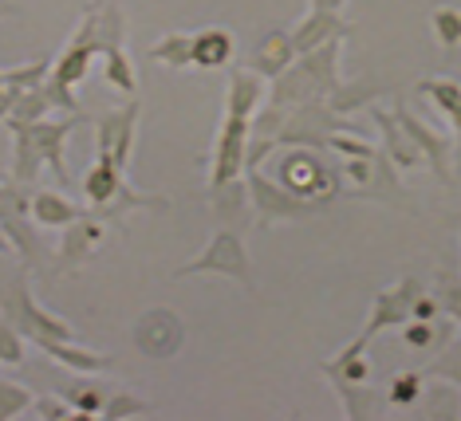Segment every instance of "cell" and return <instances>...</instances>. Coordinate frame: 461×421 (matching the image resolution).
I'll list each match as a JSON object with an SVG mask.
<instances>
[{"label": "cell", "mask_w": 461, "mask_h": 421, "mask_svg": "<svg viewBox=\"0 0 461 421\" xmlns=\"http://www.w3.org/2000/svg\"><path fill=\"white\" fill-rule=\"evenodd\" d=\"M139 114L142 103L131 99L122 111H107L95 119V150H111L114 162L127 170L131 166V150H134V130H139Z\"/></svg>", "instance_id": "11"}, {"label": "cell", "mask_w": 461, "mask_h": 421, "mask_svg": "<svg viewBox=\"0 0 461 421\" xmlns=\"http://www.w3.org/2000/svg\"><path fill=\"white\" fill-rule=\"evenodd\" d=\"M343 4H348V0H312V8H331V13H339Z\"/></svg>", "instance_id": "44"}, {"label": "cell", "mask_w": 461, "mask_h": 421, "mask_svg": "<svg viewBox=\"0 0 461 421\" xmlns=\"http://www.w3.org/2000/svg\"><path fill=\"white\" fill-rule=\"evenodd\" d=\"M150 59L162 63V67H174V71L190 67V63H194V36H185V31H170V36L154 40V44H150Z\"/></svg>", "instance_id": "29"}, {"label": "cell", "mask_w": 461, "mask_h": 421, "mask_svg": "<svg viewBox=\"0 0 461 421\" xmlns=\"http://www.w3.org/2000/svg\"><path fill=\"white\" fill-rule=\"evenodd\" d=\"M8 252H13V240H8L5 228H0V256H8Z\"/></svg>", "instance_id": "46"}, {"label": "cell", "mask_w": 461, "mask_h": 421, "mask_svg": "<svg viewBox=\"0 0 461 421\" xmlns=\"http://www.w3.org/2000/svg\"><path fill=\"white\" fill-rule=\"evenodd\" d=\"M103 76H107V83L114 91L139 94V76H134V63H131V56L122 48H114V51L103 56Z\"/></svg>", "instance_id": "31"}, {"label": "cell", "mask_w": 461, "mask_h": 421, "mask_svg": "<svg viewBox=\"0 0 461 421\" xmlns=\"http://www.w3.org/2000/svg\"><path fill=\"white\" fill-rule=\"evenodd\" d=\"M0 228H5V237L13 240V252H20V260H24V272H36V276H48L51 268V256H48V245L44 237L32 228V213H13L0 220Z\"/></svg>", "instance_id": "15"}, {"label": "cell", "mask_w": 461, "mask_h": 421, "mask_svg": "<svg viewBox=\"0 0 461 421\" xmlns=\"http://www.w3.org/2000/svg\"><path fill=\"white\" fill-rule=\"evenodd\" d=\"M422 296V280L418 276H402L394 283V288H386L379 291V296L371 300V315H366V323H363V331L355 335V343H363V346H371V339L379 331L386 327H402L406 319H411V308H414V300Z\"/></svg>", "instance_id": "7"}, {"label": "cell", "mask_w": 461, "mask_h": 421, "mask_svg": "<svg viewBox=\"0 0 461 421\" xmlns=\"http://www.w3.org/2000/svg\"><path fill=\"white\" fill-rule=\"evenodd\" d=\"M426 378H446V382H457V386H461V343H457L449 354H442V359H438L434 366H429Z\"/></svg>", "instance_id": "42"}, {"label": "cell", "mask_w": 461, "mask_h": 421, "mask_svg": "<svg viewBox=\"0 0 461 421\" xmlns=\"http://www.w3.org/2000/svg\"><path fill=\"white\" fill-rule=\"evenodd\" d=\"M103 240H107V220L87 213L79 220H71V225L64 228V245H59L56 252V268L59 272H76L83 264H91V260L99 256Z\"/></svg>", "instance_id": "10"}, {"label": "cell", "mask_w": 461, "mask_h": 421, "mask_svg": "<svg viewBox=\"0 0 461 421\" xmlns=\"http://www.w3.org/2000/svg\"><path fill=\"white\" fill-rule=\"evenodd\" d=\"M351 119L348 114H335L328 99H312L292 107L285 130H280V146H312V150H328V139L335 130H348Z\"/></svg>", "instance_id": "6"}, {"label": "cell", "mask_w": 461, "mask_h": 421, "mask_svg": "<svg viewBox=\"0 0 461 421\" xmlns=\"http://www.w3.org/2000/svg\"><path fill=\"white\" fill-rule=\"evenodd\" d=\"M335 394L343 398V414H348L351 421H371V417H379V409H383V398L371 390V382H339L335 378Z\"/></svg>", "instance_id": "27"}, {"label": "cell", "mask_w": 461, "mask_h": 421, "mask_svg": "<svg viewBox=\"0 0 461 421\" xmlns=\"http://www.w3.org/2000/svg\"><path fill=\"white\" fill-rule=\"evenodd\" d=\"M0 311H5V319L13 323V327L24 335V339H32L36 346L48 343V339H56V343L76 339L71 323L56 319V315H48V311L32 300V288H28V276H24V272H20V276L8 283L5 291H0Z\"/></svg>", "instance_id": "3"}, {"label": "cell", "mask_w": 461, "mask_h": 421, "mask_svg": "<svg viewBox=\"0 0 461 421\" xmlns=\"http://www.w3.org/2000/svg\"><path fill=\"white\" fill-rule=\"evenodd\" d=\"M438 315H442V300L422 291V296L414 300V308H411V319H438Z\"/></svg>", "instance_id": "43"}, {"label": "cell", "mask_w": 461, "mask_h": 421, "mask_svg": "<svg viewBox=\"0 0 461 421\" xmlns=\"http://www.w3.org/2000/svg\"><path fill=\"white\" fill-rule=\"evenodd\" d=\"M209 213L217 228H237L245 233L253 225V197H249V177H233L225 185H209Z\"/></svg>", "instance_id": "13"}, {"label": "cell", "mask_w": 461, "mask_h": 421, "mask_svg": "<svg viewBox=\"0 0 461 421\" xmlns=\"http://www.w3.org/2000/svg\"><path fill=\"white\" fill-rule=\"evenodd\" d=\"M394 119H398V126H402L406 134H411V142L418 146V150H422V157H426L429 170H434V177L449 182V142L434 130V126H426L422 119H418V114H411V107H406V103H398V107H394Z\"/></svg>", "instance_id": "14"}, {"label": "cell", "mask_w": 461, "mask_h": 421, "mask_svg": "<svg viewBox=\"0 0 461 421\" xmlns=\"http://www.w3.org/2000/svg\"><path fill=\"white\" fill-rule=\"evenodd\" d=\"M331 36H351V24L339 13H331V8H312V13L292 28V44H296L300 56L303 51H316L320 44H328Z\"/></svg>", "instance_id": "19"}, {"label": "cell", "mask_w": 461, "mask_h": 421, "mask_svg": "<svg viewBox=\"0 0 461 421\" xmlns=\"http://www.w3.org/2000/svg\"><path fill=\"white\" fill-rule=\"evenodd\" d=\"M13 130V182L36 185V174L44 170V157H40V146L32 142V130L28 122H5Z\"/></svg>", "instance_id": "21"}, {"label": "cell", "mask_w": 461, "mask_h": 421, "mask_svg": "<svg viewBox=\"0 0 461 421\" xmlns=\"http://www.w3.org/2000/svg\"><path fill=\"white\" fill-rule=\"evenodd\" d=\"M422 94H429L434 99V107L442 114H454V107L461 103V83L457 79H422Z\"/></svg>", "instance_id": "36"}, {"label": "cell", "mask_w": 461, "mask_h": 421, "mask_svg": "<svg viewBox=\"0 0 461 421\" xmlns=\"http://www.w3.org/2000/svg\"><path fill=\"white\" fill-rule=\"evenodd\" d=\"M146 414H154V406L146 402V398L131 394V390L111 394V398H107V406H103V417H107V421H122V417H146Z\"/></svg>", "instance_id": "34"}, {"label": "cell", "mask_w": 461, "mask_h": 421, "mask_svg": "<svg viewBox=\"0 0 461 421\" xmlns=\"http://www.w3.org/2000/svg\"><path fill=\"white\" fill-rule=\"evenodd\" d=\"M127 185H131L127 170L114 162V154L111 150H95V162H91V170L83 174V193H87V202L91 205H114Z\"/></svg>", "instance_id": "16"}, {"label": "cell", "mask_w": 461, "mask_h": 421, "mask_svg": "<svg viewBox=\"0 0 461 421\" xmlns=\"http://www.w3.org/2000/svg\"><path fill=\"white\" fill-rule=\"evenodd\" d=\"M328 150L339 154V157H375V154H379L371 142L355 139V134H348V130H335L331 139H328Z\"/></svg>", "instance_id": "39"}, {"label": "cell", "mask_w": 461, "mask_h": 421, "mask_svg": "<svg viewBox=\"0 0 461 421\" xmlns=\"http://www.w3.org/2000/svg\"><path fill=\"white\" fill-rule=\"evenodd\" d=\"M249 139H253V122L225 114V122L217 126L213 162H209V185H225V182H233V177H245Z\"/></svg>", "instance_id": "9"}, {"label": "cell", "mask_w": 461, "mask_h": 421, "mask_svg": "<svg viewBox=\"0 0 461 421\" xmlns=\"http://www.w3.org/2000/svg\"><path fill=\"white\" fill-rule=\"evenodd\" d=\"M59 398L76 406L79 417H95V414H103L111 394L103 390L99 382H91V378H68V382H59Z\"/></svg>", "instance_id": "28"}, {"label": "cell", "mask_w": 461, "mask_h": 421, "mask_svg": "<svg viewBox=\"0 0 461 421\" xmlns=\"http://www.w3.org/2000/svg\"><path fill=\"white\" fill-rule=\"evenodd\" d=\"M343 40L348 36H331L328 44H320L316 51H303L296 56V63L285 71V76L272 79L268 87V103L276 107H300V103H312V99H328V94L339 87V51H343Z\"/></svg>", "instance_id": "1"}, {"label": "cell", "mask_w": 461, "mask_h": 421, "mask_svg": "<svg viewBox=\"0 0 461 421\" xmlns=\"http://www.w3.org/2000/svg\"><path fill=\"white\" fill-rule=\"evenodd\" d=\"M438 300H442V311L449 319L461 323V276H454V272H438Z\"/></svg>", "instance_id": "38"}, {"label": "cell", "mask_w": 461, "mask_h": 421, "mask_svg": "<svg viewBox=\"0 0 461 421\" xmlns=\"http://www.w3.org/2000/svg\"><path fill=\"white\" fill-rule=\"evenodd\" d=\"M296 56H300V51H296V44H292V31L276 28V31H268V36L257 44V51L249 56L245 67L257 71V76H265L272 83L276 76H285L292 63H296Z\"/></svg>", "instance_id": "17"}, {"label": "cell", "mask_w": 461, "mask_h": 421, "mask_svg": "<svg viewBox=\"0 0 461 421\" xmlns=\"http://www.w3.org/2000/svg\"><path fill=\"white\" fill-rule=\"evenodd\" d=\"M422 394H426V374L422 371H402V374L391 378V386H386L383 398L398 409H411V406L422 402Z\"/></svg>", "instance_id": "30"}, {"label": "cell", "mask_w": 461, "mask_h": 421, "mask_svg": "<svg viewBox=\"0 0 461 421\" xmlns=\"http://www.w3.org/2000/svg\"><path fill=\"white\" fill-rule=\"evenodd\" d=\"M429 28H434V40L446 51L461 48V8H449V4L434 8V13H429Z\"/></svg>", "instance_id": "32"}, {"label": "cell", "mask_w": 461, "mask_h": 421, "mask_svg": "<svg viewBox=\"0 0 461 421\" xmlns=\"http://www.w3.org/2000/svg\"><path fill=\"white\" fill-rule=\"evenodd\" d=\"M87 122V114H68L64 122H51V119H40V122H28V130H32V142L40 146V157H44V166L51 174L59 177V182H71L68 174V157H64V146L71 139V130H79V126Z\"/></svg>", "instance_id": "12"}, {"label": "cell", "mask_w": 461, "mask_h": 421, "mask_svg": "<svg viewBox=\"0 0 461 421\" xmlns=\"http://www.w3.org/2000/svg\"><path fill=\"white\" fill-rule=\"evenodd\" d=\"M351 197H379V202H402V182H398V166L383 150L375 157H348L343 166Z\"/></svg>", "instance_id": "8"}, {"label": "cell", "mask_w": 461, "mask_h": 421, "mask_svg": "<svg viewBox=\"0 0 461 421\" xmlns=\"http://www.w3.org/2000/svg\"><path fill=\"white\" fill-rule=\"evenodd\" d=\"M280 185L292 189L296 197H308L320 209L339 193V170H331L312 146H292L288 154H280Z\"/></svg>", "instance_id": "4"}, {"label": "cell", "mask_w": 461, "mask_h": 421, "mask_svg": "<svg viewBox=\"0 0 461 421\" xmlns=\"http://www.w3.org/2000/svg\"><path fill=\"white\" fill-rule=\"evenodd\" d=\"M36 402V394L32 390H24V386H16V382H8V378H0V421H13L20 414H28Z\"/></svg>", "instance_id": "35"}, {"label": "cell", "mask_w": 461, "mask_h": 421, "mask_svg": "<svg viewBox=\"0 0 461 421\" xmlns=\"http://www.w3.org/2000/svg\"><path fill=\"white\" fill-rule=\"evenodd\" d=\"M418 414L429 421H457L461 417V386L446 382V378H434V386L422 394L418 402Z\"/></svg>", "instance_id": "25"}, {"label": "cell", "mask_w": 461, "mask_h": 421, "mask_svg": "<svg viewBox=\"0 0 461 421\" xmlns=\"http://www.w3.org/2000/svg\"><path fill=\"white\" fill-rule=\"evenodd\" d=\"M40 351H44L51 363L68 366V371H76V374H99V371H111L114 366L111 354H95V351H83V346H71V339L68 343L48 339V343H40Z\"/></svg>", "instance_id": "23"}, {"label": "cell", "mask_w": 461, "mask_h": 421, "mask_svg": "<svg viewBox=\"0 0 461 421\" xmlns=\"http://www.w3.org/2000/svg\"><path fill=\"white\" fill-rule=\"evenodd\" d=\"M24 363V335L8 319H0V366H20Z\"/></svg>", "instance_id": "37"}, {"label": "cell", "mask_w": 461, "mask_h": 421, "mask_svg": "<svg viewBox=\"0 0 461 421\" xmlns=\"http://www.w3.org/2000/svg\"><path fill=\"white\" fill-rule=\"evenodd\" d=\"M48 111H56V107H51V99H48L44 83H40V87H32V91L20 94L16 107L8 111V119H5V122H40Z\"/></svg>", "instance_id": "33"}, {"label": "cell", "mask_w": 461, "mask_h": 421, "mask_svg": "<svg viewBox=\"0 0 461 421\" xmlns=\"http://www.w3.org/2000/svg\"><path fill=\"white\" fill-rule=\"evenodd\" d=\"M32 414L44 417V421H68V417H79L76 406L64 402V398H36L32 402Z\"/></svg>", "instance_id": "41"}, {"label": "cell", "mask_w": 461, "mask_h": 421, "mask_svg": "<svg viewBox=\"0 0 461 421\" xmlns=\"http://www.w3.org/2000/svg\"><path fill=\"white\" fill-rule=\"evenodd\" d=\"M0 94H5V71H0Z\"/></svg>", "instance_id": "47"}, {"label": "cell", "mask_w": 461, "mask_h": 421, "mask_svg": "<svg viewBox=\"0 0 461 421\" xmlns=\"http://www.w3.org/2000/svg\"><path fill=\"white\" fill-rule=\"evenodd\" d=\"M229 276L237 280L245 291H257V276H253V260H249L245 252V240H240L237 228H217L213 237H209V245L202 256L185 260L182 268L174 272V280H185V276Z\"/></svg>", "instance_id": "2"}, {"label": "cell", "mask_w": 461, "mask_h": 421, "mask_svg": "<svg viewBox=\"0 0 461 421\" xmlns=\"http://www.w3.org/2000/svg\"><path fill=\"white\" fill-rule=\"evenodd\" d=\"M233 31L229 28H202V31H194V67H205V71H213V67H225L229 59H233Z\"/></svg>", "instance_id": "22"}, {"label": "cell", "mask_w": 461, "mask_h": 421, "mask_svg": "<svg viewBox=\"0 0 461 421\" xmlns=\"http://www.w3.org/2000/svg\"><path fill=\"white\" fill-rule=\"evenodd\" d=\"M16 13H20L16 4H8V0H0V20H5V16H16Z\"/></svg>", "instance_id": "45"}, {"label": "cell", "mask_w": 461, "mask_h": 421, "mask_svg": "<svg viewBox=\"0 0 461 421\" xmlns=\"http://www.w3.org/2000/svg\"><path fill=\"white\" fill-rule=\"evenodd\" d=\"M265 99H268L265 76H257V71H249V67H237L233 76H229V87H225V114L253 122V114L260 111V103H265Z\"/></svg>", "instance_id": "18"}, {"label": "cell", "mask_w": 461, "mask_h": 421, "mask_svg": "<svg viewBox=\"0 0 461 421\" xmlns=\"http://www.w3.org/2000/svg\"><path fill=\"white\" fill-rule=\"evenodd\" d=\"M249 197H253V225L257 228H268V225H280V220H303L316 213V202L308 197H296L292 189H285L280 182H272L260 170H249Z\"/></svg>", "instance_id": "5"}, {"label": "cell", "mask_w": 461, "mask_h": 421, "mask_svg": "<svg viewBox=\"0 0 461 421\" xmlns=\"http://www.w3.org/2000/svg\"><path fill=\"white\" fill-rule=\"evenodd\" d=\"M44 91H48V99H51V107L56 111H68V114H83L79 107V99H76V87H68V83H59V79H44Z\"/></svg>", "instance_id": "40"}, {"label": "cell", "mask_w": 461, "mask_h": 421, "mask_svg": "<svg viewBox=\"0 0 461 421\" xmlns=\"http://www.w3.org/2000/svg\"><path fill=\"white\" fill-rule=\"evenodd\" d=\"M87 213H91V209L68 202L64 193H48V189H36V193H32V217L40 220V225H48V228H68L71 220H79Z\"/></svg>", "instance_id": "24"}, {"label": "cell", "mask_w": 461, "mask_h": 421, "mask_svg": "<svg viewBox=\"0 0 461 421\" xmlns=\"http://www.w3.org/2000/svg\"><path fill=\"white\" fill-rule=\"evenodd\" d=\"M371 119H375V126H379V134H383V154L391 157L398 170H414V166H422V162H426L422 150H418V146L411 142V134H406L402 126H398L394 111L386 114V111L375 107V111H371Z\"/></svg>", "instance_id": "20"}, {"label": "cell", "mask_w": 461, "mask_h": 421, "mask_svg": "<svg viewBox=\"0 0 461 421\" xmlns=\"http://www.w3.org/2000/svg\"><path fill=\"white\" fill-rule=\"evenodd\" d=\"M383 91H386V83H379V79H355V83H339V87L328 94V103H331L335 114H348V119H351L355 111L371 107Z\"/></svg>", "instance_id": "26"}]
</instances>
